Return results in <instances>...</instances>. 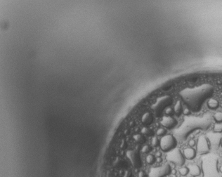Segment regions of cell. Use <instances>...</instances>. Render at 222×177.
Returning a JSON list of instances; mask_svg holds the SVG:
<instances>
[{"label": "cell", "mask_w": 222, "mask_h": 177, "mask_svg": "<svg viewBox=\"0 0 222 177\" xmlns=\"http://www.w3.org/2000/svg\"><path fill=\"white\" fill-rule=\"evenodd\" d=\"M134 139L138 143H144L145 142V138L141 134H136L134 136Z\"/></svg>", "instance_id": "5bb4252c"}, {"label": "cell", "mask_w": 222, "mask_h": 177, "mask_svg": "<svg viewBox=\"0 0 222 177\" xmlns=\"http://www.w3.org/2000/svg\"><path fill=\"white\" fill-rule=\"evenodd\" d=\"M190 109L188 108H184L183 110V113L185 115H189V114H190Z\"/></svg>", "instance_id": "cb8c5ba5"}, {"label": "cell", "mask_w": 222, "mask_h": 177, "mask_svg": "<svg viewBox=\"0 0 222 177\" xmlns=\"http://www.w3.org/2000/svg\"><path fill=\"white\" fill-rule=\"evenodd\" d=\"M165 114L167 115V116H172V115L174 114V109L171 108V107H167L166 108L165 110Z\"/></svg>", "instance_id": "d6986e66"}, {"label": "cell", "mask_w": 222, "mask_h": 177, "mask_svg": "<svg viewBox=\"0 0 222 177\" xmlns=\"http://www.w3.org/2000/svg\"><path fill=\"white\" fill-rule=\"evenodd\" d=\"M144 172H140L138 173V177H144Z\"/></svg>", "instance_id": "484cf974"}, {"label": "cell", "mask_w": 222, "mask_h": 177, "mask_svg": "<svg viewBox=\"0 0 222 177\" xmlns=\"http://www.w3.org/2000/svg\"><path fill=\"white\" fill-rule=\"evenodd\" d=\"M177 145V139L172 135H165L161 138L160 141V146L162 151L164 152H169L176 148Z\"/></svg>", "instance_id": "3957f363"}, {"label": "cell", "mask_w": 222, "mask_h": 177, "mask_svg": "<svg viewBox=\"0 0 222 177\" xmlns=\"http://www.w3.org/2000/svg\"><path fill=\"white\" fill-rule=\"evenodd\" d=\"M213 92V87L209 84H204L193 89H185L180 93V95L188 103L191 108L201 105L207 98L210 97Z\"/></svg>", "instance_id": "6da1fadb"}, {"label": "cell", "mask_w": 222, "mask_h": 177, "mask_svg": "<svg viewBox=\"0 0 222 177\" xmlns=\"http://www.w3.org/2000/svg\"><path fill=\"white\" fill-rule=\"evenodd\" d=\"M190 177H196V176H191Z\"/></svg>", "instance_id": "f1b7e54d"}, {"label": "cell", "mask_w": 222, "mask_h": 177, "mask_svg": "<svg viewBox=\"0 0 222 177\" xmlns=\"http://www.w3.org/2000/svg\"><path fill=\"white\" fill-rule=\"evenodd\" d=\"M150 150V148L149 146H148V145H145V146H144V147L142 148L141 151L143 152V153H148V152H149Z\"/></svg>", "instance_id": "7402d4cb"}, {"label": "cell", "mask_w": 222, "mask_h": 177, "mask_svg": "<svg viewBox=\"0 0 222 177\" xmlns=\"http://www.w3.org/2000/svg\"><path fill=\"white\" fill-rule=\"evenodd\" d=\"M160 123L165 127L171 129L174 127L177 124V122L172 116H164Z\"/></svg>", "instance_id": "52a82bcc"}, {"label": "cell", "mask_w": 222, "mask_h": 177, "mask_svg": "<svg viewBox=\"0 0 222 177\" xmlns=\"http://www.w3.org/2000/svg\"><path fill=\"white\" fill-rule=\"evenodd\" d=\"M183 107L182 105H181V103L180 101H178L176 103V104L174 105V113L176 115H177L178 116H179L181 113H183Z\"/></svg>", "instance_id": "7c38bea8"}, {"label": "cell", "mask_w": 222, "mask_h": 177, "mask_svg": "<svg viewBox=\"0 0 222 177\" xmlns=\"http://www.w3.org/2000/svg\"><path fill=\"white\" fill-rule=\"evenodd\" d=\"M189 146H190V147H193V146H195V144H196V142H195L194 140H190V141H189Z\"/></svg>", "instance_id": "d4e9b609"}, {"label": "cell", "mask_w": 222, "mask_h": 177, "mask_svg": "<svg viewBox=\"0 0 222 177\" xmlns=\"http://www.w3.org/2000/svg\"><path fill=\"white\" fill-rule=\"evenodd\" d=\"M151 143H152V146H154V147H156V146L160 145V141H159V139L158 138V137H156V136H154V137L152 138Z\"/></svg>", "instance_id": "ffe728a7"}, {"label": "cell", "mask_w": 222, "mask_h": 177, "mask_svg": "<svg viewBox=\"0 0 222 177\" xmlns=\"http://www.w3.org/2000/svg\"><path fill=\"white\" fill-rule=\"evenodd\" d=\"M165 133H166V130H165V129H164V128L158 129L157 130V132H156V134H157L158 136H163L165 134Z\"/></svg>", "instance_id": "44dd1931"}, {"label": "cell", "mask_w": 222, "mask_h": 177, "mask_svg": "<svg viewBox=\"0 0 222 177\" xmlns=\"http://www.w3.org/2000/svg\"><path fill=\"white\" fill-rule=\"evenodd\" d=\"M220 143H221V146H222V137H221V142H220Z\"/></svg>", "instance_id": "83f0119b"}, {"label": "cell", "mask_w": 222, "mask_h": 177, "mask_svg": "<svg viewBox=\"0 0 222 177\" xmlns=\"http://www.w3.org/2000/svg\"><path fill=\"white\" fill-rule=\"evenodd\" d=\"M171 169L169 165L165 164L160 167L151 168L149 172V177H165L171 173Z\"/></svg>", "instance_id": "277c9868"}, {"label": "cell", "mask_w": 222, "mask_h": 177, "mask_svg": "<svg viewBox=\"0 0 222 177\" xmlns=\"http://www.w3.org/2000/svg\"><path fill=\"white\" fill-rule=\"evenodd\" d=\"M214 119L217 122H222V113L217 112L214 115Z\"/></svg>", "instance_id": "e0dca14e"}, {"label": "cell", "mask_w": 222, "mask_h": 177, "mask_svg": "<svg viewBox=\"0 0 222 177\" xmlns=\"http://www.w3.org/2000/svg\"><path fill=\"white\" fill-rule=\"evenodd\" d=\"M167 159L169 162L173 163L174 165L177 166H183L185 164V157L183 156V154L179 148H176L171 150L168 152L167 155Z\"/></svg>", "instance_id": "7a4b0ae2"}, {"label": "cell", "mask_w": 222, "mask_h": 177, "mask_svg": "<svg viewBox=\"0 0 222 177\" xmlns=\"http://www.w3.org/2000/svg\"><path fill=\"white\" fill-rule=\"evenodd\" d=\"M155 157L154 155H148L147 157H146V162L148 163L149 165H152L155 162Z\"/></svg>", "instance_id": "ac0fdd59"}, {"label": "cell", "mask_w": 222, "mask_h": 177, "mask_svg": "<svg viewBox=\"0 0 222 177\" xmlns=\"http://www.w3.org/2000/svg\"><path fill=\"white\" fill-rule=\"evenodd\" d=\"M219 171H220V172H221V174H222V165H221V167H220V168H219Z\"/></svg>", "instance_id": "4316f807"}, {"label": "cell", "mask_w": 222, "mask_h": 177, "mask_svg": "<svg viewBox=\"0 0 222 177\" xmlns=\"http://www.w3.org/2000/svg\"><path fill=\"white\" fill-rule=\"evenodd\" d=\"M214 132L215 133H220L222 132V122H217L214 124Z\"/></svg>", "instance_id": "9a60e30c"}, {"label": "cell", "mask_w": 222, "mask_h": 177, "mask_svg": "<svg viewBox=\"0 0 222 177\" xmlns=\"http://www.w3.org/2000/svg\"><path fill=\"white\" fill-rule=\"evenodd\" d=\"M197 151L200 154H205L210 151V143L206 136H200L197 143Z\"/></svg>", "instance_id": "5b68a950"}, {"label": "cell", "mask_w": 222, "mask_h": 177, "mask_svg": "<svg viewBox=\"0 0 222 177\" xmlns=\"http://www.w3.org/2000/svg\"><path fill=\"white\" fill-rule=\"evenodd\" d=\"M153 122V116L151 113H146L143 115L142 122L146 125H149Z\"/></svg>", "instance_id": "8fae6325"}, {"label": "cell", "mask_w": 222, "mask_h": 177, "mask_svg": "<svg viewBox=\"0 0 222 177\" xmlns=\"http://www.w3.org/2000/svg\"><path fill=\"white\" fill-rule=\"evenodd\" d=\"M179 172L181 176H186V175L189 173V170H188V167H181V168L179 169Z\"/></svg>", "instance_id": "2e32d148"}, {"label": "cell", "mask_w": 222, "mask_h": 177, "mask_svg": "<svg viewBox=\"0 0 222 177\" xmlns=\"http://www.w3.org/2000/svg\"><path fill=\"white\" fill-rule=\"evenodd\" d=\"M219 102L214 99H210L207 101V105L210 109H216L219 107Z\"/></svg>", "instance_id": "4fadbf2b"}, {"label": "cell", "mask_w": 222, "mask_h": 177, "mask_svg": "<svg viewBox=\"0 0 222 177\" xmlns=\"http://www.w3.org/2000/svg\"><path fill=\"white\" fill-rule=\"evenodd\" d=\"M171 103V99L169 97H165L163 98H161L159 101H158V103H156L155 105V110H160V109H165L166 108L169 107L168 105H170Z\"/></svg>", "instance_id": "8992f818"}, {"label": "cell", "mask_w": 222, "mask_h": 177, "mask_svg": "<svg viewBox=\"0 0 222 177\" xmlns=\"http://www.w3.org/2000/svg\"><path fill=\"white\" fill-rule=\"evenodd\" d=\"M128 157L129 159H131V161L132 162V163L134 164L135 166L138 167V165H140L141 163V159L138 154L135 151H129L128 153Z\"/></svg>", "instance_id": "ba28073f"}, {"label": "cell", "mask_w": 222, "mask_h": 177, "mask_svg": "<svg viewBox=\"0 0 222 177\" xmlns=\"http://www.w3.org/2000/svg\"><path fill=\"white\" fill-rule=\"evenodd\" d=\"M196 152L193 148H187L183 151V156L185 159H193L196 157Z\"/></svg>", "instance_id": "30bf717a"}, {"label": "cell", "mask_w": 222, "mask_h": 177, "mask_svg": "<svg viewBox=\"0 0 222 177\" xmlns=\"http://www.w3.org/2000/svg\"><path fill=\"white\" fill-rule=\"evenodd\" d=\"M151 132V131L150 130V129H148V127H144L141 130V132L142 134H147V135H150V132Z\"/></svg>", "instance_id": "603a6c76"}, {"label": "cell", "mask_w": 222, "mask_h": 177, "mask_svg": "<svg viewBox=\"0 0 222 177\" xmlns=\"http://www.w3.org/2000/svg\"><path fill=\"white\" fill-rule=\"evenodd\" d=\"M189 173L192 176H198L201 174L200 168L196 165H189L188 167Z\"/></svg>", "instance_id": "9c48e42d"}]
</instances>
